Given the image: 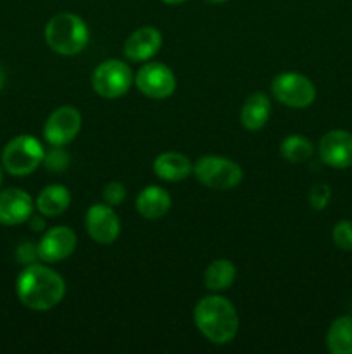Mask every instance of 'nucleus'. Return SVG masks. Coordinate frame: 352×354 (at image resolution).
Listing matches in <instances>:
<instances>
[{"label":"nucleus","instance_id":"23","mask_svg":"<svg viewBox=\"0 0 352 354\" xmlns=\"http://www.w3.org/2000/svg\"><path fill=\"white\" fill-rule=\"evenodd\" d=\"M333 242L344 251H352V221H338L333 227Z\"/></svg>","mask_w":352,"mask_h":354},{"label":"nucleus","instance_id":"26","mask_svg":"<svg viewBox=\"0 0 352 354\" xmlns=\"http://www.w3.org/2000/svg\"><path fill=\"white\" fill-rule=\"evenodd\" d=\"M16 259L19 263H23V265H33L37 259H40L38 245H35L33 242H23V244L16 249Z\"/></svg>","mask_w":352,"mask_h":354},{"label":"nucleus","instance_id":"7","mask_svg":"<svg viewBox=\"0 0 352 354\" xmlns=\"http://www.w3.org/2000/svg\"><path fill=\"white\" fill-rule=\"evenodd\" d=\"M271 92L278 102L293 109H304L316 99V86L300 73H282L271 82Z\"/></svg>","mask_w":352,"mask_h":354},{"label":"nucleus","instance_id":"1","mask_svg":"<svg viewBox=\"0 0 352 354\" xmlns=\"http://www.w3.org/2000/svg\"><path fill=\"white\" fill-rule=\"evenodd\" d=\"M16 292L21 303L30 310L48 311L64 299L66 283L54 270L33 263L17 277Z\"/></svg>","mask_w":352,"mask_h":354},{"label":"nucleus","instance_id":"30","mask_svg":"<svg viewBox=\"0 0 352 354\" xmlns=\"http://www.w3.org/2000/svg\"><path fill=\"white\" fill-rule=\"evenodd\" d=\"M206 2H209V3H223V2H226V0H206Z\"/></svg>","mask_w":352,"mask_h":354},{"label":"nucleus","instance_id":"31","mask_svg":"<svg viewBox=\"0 0 352 354\" xmlns=\"http://www.w3.org/2000/svg\"><path fill=\"white\" fill-rule=\"evenodd\" d=\"M2 178H3V175H2V166H0V185H2Z\"/></svg>","mask_w":352,"mask_h":354},{"label":"nucleus","instance_id":"2","mask_svg":"<svg viewBox=\"0 0 352 354\" xmlns=\"http://www.w3.org/2000/svg\"><path fill=\"white\" fill-rule=\"evenodd\" d=\"M197 328L214 344H228L238 332V315L233 304L221 296H207L193 311Z\"/></svg>","mask_w":352,"mask_h":354},{"label":"nucleus","instance_id":"22","mask_svg":"<svg viewBox=\"0 0 352 354\" xmlns=\"http://www.w3.org/2000/svg\"><path fill=\"white\" fill-rule=\"evenodd\" d=\"M41 165L52 173H62L64 169H68L69 166V154L61 147H55L52 145V149L48 152H45L43 162Z\"/></svg>","mask_w":352,"mask_h":354},{"label":"nucleus","instance_id":"19","mask_svg":"<svg viewBox=\"0 0 352 354\" xmlns=\"http://www.w3.org/2000/svg\"><path fill=\"white\" fill-rule=\"evenodd\" d=\"M235 277H237V268L233 263L228 259H216L204 272V283L213 292H219L233 286Z\"/></svg>","mask_w":352,"mask_h":354},{"label":"nucleus","instance_id":"25","mask_svg":"<svg viewBox=\"0 0 352 354\" xmlns=\"http://www.w3.org/2000/svg\"><path fill=\"white\" fill-rule=\"evenodd\" d=\"M330 197H331L330 187H328L326 183H317V185H314L309 192L311 207H314V209L317 211L324 209V207L328 206V203H330Z\"/></svg>","mask_w":352,"mask_h":354},{"label":"nucleus","instance_id":"20","mask_svg":"<svg viewBox=\"0 0 352 354\" xmlns=\"http://www.w3.org/2000/svg\"><path fill=\"white\" fill-rule=\"evenodd\" d=\"M326 346L333 354H352V317H340L330 325Z\"/></svg>","mask_w":352,"mask_h":354},{"label":"nucleus","instance_id":"28","mask_svg":"<svg viewBox=\"0 0 352 354\" xmlns=\"http://www.w3.org/2000/svg\"><path fill=\"white\" fill-rule=\"evenodd\" d=\"M3 85H6V71H3V68L0 66V92H2Z\"/></svg>","mask_w":352,"mask_h":354},{"label":"nucleus","instance_id":"4","mask_svg":"<svg viewBox=\"0 0 352 354\" xmlns=\"http://www.w3.org/2000/svg\"><path fill=\"white\" fill-rule=\"evenodd\" d=\"M43 145L31 135L12 138L2 151V165L9 175L28 176L43 162Z\"/></svg>","mask_w":352,"mask_h":354},{"label":"nucleus","instance_id":"3","mask_svg":"<svg viewBox=\"0 0 352 354\" xmlns=\"http://www.w3.org/2000/svg\"><path fill=\"white\" fill-rule=\"evenodd\" d=\"M88 38L86 23L72 12L55 14L45 26V41L55 54H79L88 45Z\"/></svg>","mask_w":352,"mask_h":354},{"label":"nucleus","instance_id":"17","mask_svg":"<svg viewBox=\"0 0 352 354\" xmlns=\"http://www.w3.org/2000/svg\"><path fill=\"white\" fill-rule=\"evenodd\" d=\"M192 171L190 159L182 152H164L154 161V173L166 182H182Z\"/></svg>","mask_w":352,"mask_h":354},{"label":"nucleus","instance_id":"13","mask_svg":"<svg viewBox=\"0 0 352 354\" xmlns=\"http://www.w3.org/2000/svg\"><path fill=\"white\" fill-rule=\"evenodd\" d=\"M33 214V199L21 189H6L0 192V225L14 227L30 220Z\"/></svg>","mask_w":352,"mask_h":354},{"label":"nucleus","instance_id":"18","mask_svg":"<svg viewBox=\"0 0 352 354\" xmlns=\"http://www.w3.org/2000/svg\"><path fill=\"white\" fill-rule=\"evenodd\" d=\"M71 204V194L64 185H48L38 194L37 207L43 216H59Z\"/></svg>","mask_w":352,"mask_h":354},{"label":"nucleus","instance_id":"11","mask_svg":"<svg viewBox=\"0 0 352 354\" xmlns=\"http://www.w3.org/2000/svg\"><path fill=\"white\" fill-rule=\"evenodd\" d=\"M76 249V234L69 227H54L38 242V254L45 263L68 259Z\"/></svg>","mask_w":352,"mask_h":354},{"label":"nucleus","instance_id":"15","mask_svg":"<svg viewBox=\"0 0 352 354\" xmlns=\"http://www.w3.org/2000/svg\"><path fill=\"white\" fill-rule=\"evenodd\" d=\"M271 114V100L266 93L254 92L247 97L240 111L242 127L248 131H257L268 123Z\"/></svg>","mask_w":352,"mask_h":354},{"label":"nucleus","instance_id":"14","mask_svg":"<svg viewBox=\"0 0 352 354\" xmlns=\"http://www.w3.org/2000/svg\"><path fill=\"white\" fill-rule=\"evenodd\" d=\"M162 45V35L157 28L144 26L128 37L124 41V55L130 61L145 62L154 57Z\"/></svg>","mask_w":352,"mask_h":354},{"label":"nucleus","instance_id":"6","mask_svg":"<svg viewBox=\"0 0 352 354\" xmlns=\"http://www.w3.org/2000/svg\"><path fill=\"white\" fill-rule=\"evenodd\" d=\"M133 82L130 66L117 59L100 62L92 75L93 90L104 99H119L131 88Z\"/></svg>","mask_w":352,"mask_h":354},{"label":"nucleus","instance_id":"8","mask_svg":"<svg viewBox=\"0 0 352 354\" xmlns=\"http://www.w3.org/2000/svg\"><path fill=\"white\" fill-rule=\"evenodd\" d=\"M135 85L150 99H168L176 90V76L162 62H148L138 69L135 76Z\"/></svg>","mask_w":352,"mask_h":354},{"label":"nucleus","instance_id":"16","mask_svg":"<svg viewBox=\"0 0 352 354\" xmlns=\"http://www.w3.org/2000/svg\"><path fill=\"white\" fill-rule=\"evenodd\" d=\"M171 207V196L157 185L145 187L137 197V211L145 220H159Z\"/></svg>","mask_w":352,"mask_h":354},{"label":"nucleus","instance_id":"29","mask_svg":"<svg viewBox=\"0 0 352 354\" xmlns=\"http://www.w3.org/2000/svg\"><path fill=\"white\" fill-rule=\"evenodd\" d=\"M164 3H169V6H178V3L186 2V0H162Z\"/></svg>","mask_w":352,"mask_h":354},{"label":"nucleus","instance_id":"9","mask_svg":"<svg viewBox=\"0 0 352 354\" xmlns=\"http://www.w3.org/2000/svg\"><path fill=\"white\" fill-rule=\"evenodd\" d=\"M81 130V114L72 106H61L48 116L43 128L45 140L55 147L75 140Z\"/></svg>","mask_w":352,"mask_h":354},{"label":"nucleus","instance_id":"27","mask_svg":"<svg viewBox=\"0 0 352 354\" xmlns=\"http://www.w3.org/2000/svg\"><path fill=\"white\" fill-rule=\"evenodd\" d=\"M28 221H30V227L33 232H43L45 230L43 214H41V216H33V214H31L30 220Z\"/></svg>","mask_w":352,"mask_h":354},{"label":"nucleus","instance_id":"12","mask_svg":"<svg viewBox=\"0 0 352 354\" xmlns=\"http://www.w3.org/2000/svg\"><path fill=\"white\" fill-rule=\"evenodd\" d=\"M320 156L331 168L352 166V133L345 130L328 131L320 142Z\"/></svg>","mask_w":352,"mask_h":354},{"label":"nucleus","instance_id":"24","mask_svg":"<svg viewBox=\"0 0 352 354\" xmlns=\"http://www.w3.org/2000/svg\"><path fill=\"white\" fill-rule=\"evenodd\" d=\"M102 199H104V203L109 204L110 207L119 206V204H123V201L126 199V189H124L123 183H119V182L107 183V185L104 187Z\"/></svg>","mask_w":352,"mask_h":354},{"label":"nucleus","instance_id":"10","mask_svg":"<svg viewBox=\"0 0 352 354\" xmlns=\"http://www.w3.org/2000/svg\"><path fill=\"white\" fill-rule=\"evenodd\" d=\"M86 232L97 244L109 245L117 241L121 234V223L117 214L109 204H95L86 211Z\"/></svg>","mask_w":352,"mask_h":354},{"label":"nucleus","instance_id":"21","mask_svg":"<svg viewBox=\"0 0 352 354\" xmlns=\"http://www.w3.org/2000/svg\"><path fill=\"white\" fill-rule=\"evenodd\" d=\"M280 151H282V156L286 161L297 165V162L307 161L313 156L314 149L313 144L306 137H302V135H290V137H286L282 142Z\"/></svg>","mask_w":352,"mask_h":354},{"label":"nucleus","instance_id":"5","mask_svg":"<svg viewBox=\"0 0 352 354\" xmlns=\"http://www.w3.org/2000/svg\"><path fill=\"white\" fill-rule=\"evenodd\" d=\"M193 175L202 185L214 190H230L244 178V171L235 161L221 156H204L193 166Z\"/></svg>","mask_w":352,"mask_h":354}]
</instances>
